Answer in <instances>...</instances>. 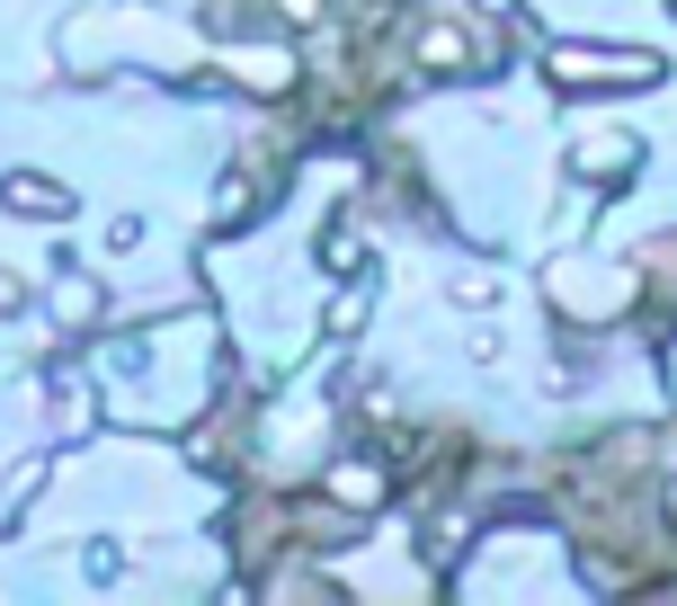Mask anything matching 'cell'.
I'll return each mask as SVG.
<instances>
[{
  "instance_id": "cell-1",
  "label": "cell",
  "mask_w": 677,
  "mask_h": 606,
  "mask_svg": "<svg viewBox=\"0 0 677 606\" xmlns=\"http://www.w3.org/2000/svg\"><path fill=\"white\" fill-rule=\"evenodd\" d=\"M10 196H19V206H45V215H62V187H36V179H19Z\"/></svg>"
}]
</instances>
